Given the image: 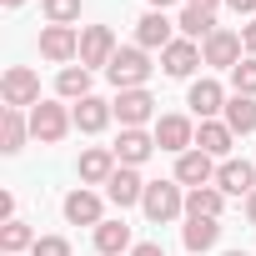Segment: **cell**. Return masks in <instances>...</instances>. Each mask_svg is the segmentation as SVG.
Listing matches in <instances>:
<instances>
[{
	"label": "cell",
	"instance_id": "obj_38",
	"mask_svg": "<svg viewBox=\"0 0 256 256\" xmlns=\"http://www.w3.org/2000/svg\"><path fill=\"white\" fill-rule=\"evenodd\" d=\"M166 6H176V0H151V10H166Z\"/></svg>",
	"mask_w": 256,
	"mask_h": 256
},
{
	"label": "cell",
	"instance_id": "obj_37",
	"mask_svg": "<svg viewBox=\"0 0 256 256\" xmlns=\"http://www.w3.org/2000/svg\"><path fill=\"white\" fill-rule=\"evenodd\" d=\"M246 221H251V226H256V191H251V196H246Z\"/></svg>",
	"mask_w": 256,
	"mask_h": 256
},
{
	"label": "cell",
	"instance_id": "obj_30",
	"mask_svg": "<svg viewBox=\"0 0 256 256\" xmlns=\"http://www.w3.org/2000/svg\"><path fill=\"white\" fill-rule=\"evenodd\" d=\"M231 96H251V100H256V60H251V56L231 70Z\"/></svg>",
	"mask_w": 256,
	"mask_h": 256
},
{
	"label": "cell",
	"instance_id": "obj_21",
	"mask_svg": "<svg viewBox=\"0 0 256 256\" xmlns=\"http://www.w3.org/2000/svg\"><path fill=\"white\" fill-rule=\"evenodd\" d=\"M26 141H30V116L16 110V106H6V110H0V151H6V156H20Z\"/></svg>",
	"mask_w": 256,
	"mask_h": 256
},
{
	"label": "cell",
	"instance_id": "obj_12",
	"mask_svg": "<svg viewBox=\"0 0 256 256\" xmlns=\"http://www.w3.org/2000/svg\"><path fill=\"white\" fill-rule=\"evenodd\" d=\"M216 156H206V151H186V156H176V181L186 186V191H201V186H216Z\"/></svg>",
	"mask_w": 256,
	"mask_h": 256
},
{
	"label": "cell",
	"instance_id": "obj_4",
	"mask_svg": "<svg viewBox=\"0 0 256 256\" xmlns=\"http://www.w3.org/2000/svg\"><path fill=\"white\" fill-rule=\"evenodd\" d=\"M0 100L16 106V110H36L40 106V76L30 66H10L6 76H0Z\"/></svg>",
	"mask_w": 256,
	"mask_h": 256
},
{
	"label": "cell",
	"instance_id": "obj_23",
	"mask_svg": "<svg viewBox=\"0 0 256 256\" xmlns=\"http://www.w3.org/2000/svg\"><path fill=\"white\" fill-rule=\"evenodd\" d=\"M131 226H126V221H100L96 226V251L100 256H131Z\"/></svg>",
	"mask_w": 256,
	"mask_h": 256
},
{
	"label": "cell",
	"instance_id": "obj_24",
	"mask_svg": "<svg viewBox=\"0 0 256 256\" xmlns=\"http://www.w3.org/2000/svg\"><path fill=\"white\" fill-rule=\"evenodd\" d=\"M176 30H181L186 40H196V46H206V40H211V36L221 30V26H216V16H211V10H196V6H186V10L176 16Z\"/></svg>",
	"mask_w": 256,
	"mask_h": 256
},
{
	"label": "cell",
	"instance_id": "obj_20",
	"mask_svg": "<svg viewBox=\"0 0 256 256\" xmlns=\"http://www.w3.org/2000/svg\"><path fill=\"white\" fill-rule=\"evenodd\" d=\"M181 241H186V256H206V251H216V241H221V221H211V216H186Z\"/></svg>",
	"mask_w": 256,
	"mask_h": 256
},
{
	"label": "cell",
	"instance_id": "obj_5",
	"mask_svg": "<svg viewBox=\"0 0 256 256\" xmlns=\"http://www.w3.org/2000/svg\"><path fill=\"white\" fill-rule=\"evenodd\" d=\"M241 50H246V46H241V30H226V26H221V30L201 46V66H211V70H226V76H231V70L246 60Z\"/></svg>",
	"mask_w": 256,
	"mask_h": 256
},
{
	"label": "cell",
	"instance_id": "obj_14",
	"mask_svg": "<svg viewBox=\"0 0 256 256\" xmlns=\"http://www.w3.org/2000/svg\"><path fill=\"white\" fill-rule=\"evenodd\" d=\"M146 186H151V181H141L136 166H116V176L106 181V196L126 211V206H141V201H146Z\"/></svg>",
	"mask_w": 256,
	"mask_h": 256
},
{
	"label": "cell",
	"instance_id": "obj_28",
	"mask_svg": "<svg viewBox=\"0 0 256 256\" xmlns=\"http://www.w3.org/2000/svg\"><path fill=\"white\" fill-rule=\"evenodd\" d=\"M40 236L26 226V221H6V226H0V251H6V256H20V251H30Z\"/></svg>",
	"mask_w": 256,
	"mask_h": 256
},
{
	"label": "cell",
	"instance_id": "obj_36",
	"mask_svg": "<svg viewBox=\"0 0 256 256\" xmlns=\"http://www.w3.org/2000/svg\"><path fill=\"white\" fill-rule=\"evenodd\" d=\"M186 6H196V10H211V16H216V6H226V0H186Z\"/></svg>",
	"mask_w": 256,
	"mask_h": 256
},
{
	"label": "cell",
	"instance_id": "obj_34",
	"mask_svg": "<svg viewBox=\"0 0 256 256\" xmlns=\"http://www.w3.org/2000/svg\"><path fill=\"white\" fill-rule=\"evenodd\" d=\"M131 256H166V251H161L156 241H136V246H131Z\"/></svg>",
	"mask_w": 256,
	"mask_h": 256
},
{
	"label": "cell",
	"instance_id": "obj_9",
	"mask_svg": "<svg viewBox=\"0 0 256 256\" xmlns=\"http://www.w3.org/2000/svg\"><path fill=\"white\" fill-rule=\"evenodd\" d=\"M116 36H110V26H86L80 30V66L86 70H106L110 60H116Z\"/></svg>",
	"mask_w": 256,
	"mask_h": 256
},
{
	"label": "cell",
	"instance_id": "obj_26",
	"mask_svg": "<svg viewBox=\"0 0 256 256\" xmlns=\"http://www.w3.org/2000/svg\"><path fill=\"white\" fill-rule=\"evenodd\" d=\"M221 120L231 126L236 136H251V131H256V100H251V96H231V100H226V116H221Z\"/></svg>",
	"mask_w": 256,
	"mask_h": 256
},
{
	"label": "cell",
	"instance_id": "obj_35",
	"mask_svg": "<svg viewBox=\"0 0 256 256\" xmlns=\"http://www.w3.org/2000/svg\"><path fill=\"white\" fill-rule=\"evenodd\" d=\"M226 6H231L236 16H256V0H226Z\"/></svg>",
	"mask_w": 256,
	"mask_h": 256
},
{
	"label": "cell",
	"instance_id": "obj_8",
	"mask_svg": "<svg viewBox=\"0 0 256 256\" xmlns=\"http://www.w3.org/2000/svg\"><path fill=\"white\" fill-rule=\"evenodd\" d=\"M226 100H231L226 86L211 80V76H206V80H191V90H186V106H191L196 120H221V116H226Z\"/></svg>",
	"mask_w": 256,
	"mask_h": 256
},
{
	"label": "cell",
	"instance_id": "obj_7",
	"mask_svg": "<svg viewBox=\"0 0 256 256\" xmlns=\"http://www.w3.org/2000/svg\"><path fill=\"white\" fill-rule=\"evenodd\" d=\"M40 56L66 70L70 60H80V30L76 26H46L40 30Z\"/></svg>",
	"mask_w": 256,
	"mask_h": 256
},
{
	"label": "cell",
	"instance_id": "obj_31",
	"mask_svg": "<svg viewBox=\"0 0 256 256\" xmlns=\"http://www.w3.org/2000/svg\"><path fill=\"white\" fill-rule=\"evenodd\" d=\"M30 256H70V241H66V236H40V241L30 246Z\"/></svg>",
	"mask_w": 256,
	"mask_h": 256
},
{
	"label": "cell",
	"instance_id": "obj_2",
	"mask_svg": "<svg viewBox=\"0 0 256 256\" xmlns=\"http://www.w3.org/2000/svg\"><path fill=\"white\" fill-rule=\"evenodd\" d=\"M151 70H156V66H151V50H141V46H120L116 60L106 66V76H110L116 90H146Z\"/></svg>",
	"mask_w": 256,
	"mask_h": 256
},
{
	"label": "cell",
	"instance_id": "obj_1",
	"mask_svg": "<svg viewBox=\"0 0 256 256\" xmlns=\"http://www.w3.org/2000/svg\"><path fill=\"white\" fill-rule=\"evenodd\" d=\"M141 211H146L151 226H171V221H181V216H186V186H181V181H151Z\"/></svg>",
	"mask_w": 256,
	"mask_h": 256
},
{
	"label": "cell",
	"instance_id": "obj_27",
	"mask_svg": "<svg viewBox=\"0 0 256 256\" xmlns=\"http://www.w3.org/2000/svg\"><path fill=\"white\" fill-rule=\"evenodd\" d=\"M221 211H226V196H221L216 186L186 191V216H211V221H221Z\"/></svg>",
	"mask_w": 256,
	"mask_h": 256
},
{
	"label": "cell",
	"instance_id": "obj_19",
	"mask_svg": "<svg viewBox=\"0 0 256 256\" xmlns=\"http://www.w3.org/2000/svg\"><path fill=\"white\" fill-rule=\"evenodd\" d=\"M216 191L221 196H251L256 191V166L251 161H221V171H216Z\"/></svg>",
	"mask_w": 256,
	"mask_h": 256
},
{
	"label": "cell",
	"instance_id": "obj_6",
	"mask_svg": "<svg viewBox=\"0 0 256 256\" xmlns=\"http://www.w3.org/2000/svg\"><path fill=\"white\" fill-rule=\"evenodd\" d=\"M116 120L120 131H146V120L156 116V96L151 90H116Z\"/></svg>",
	"mask_w": 256,
	"mask_h": 256
},
{
	"label": "cell",
	"instance_id": "obj_40",
	"mask_svg": "<svg viewBox=\"0 0 256 256\" xmlns=\"http://www.w3.org/2000/svg\"><path fill=\"white\" fill-rule=\"evenodd\" d=\"M226 256H251V251H226Z\"/></svg>",
	"mask_w": 256,
	"mask_h": 256
},
{
	"label": "cell",
	"instance_id": "obj_18",
	"mask_svg": "<svg viewBox=\"0 0 256 256\" xmlns=\"http://www.w3.org/2000/svg\"><path fill=\"white\" fill-rule=\"evenodd\" d=\"M116 166H120V161H116L110 146H90V151H80V166H76V171H80V186H106V181L116 176Z\"/></svg>",
	"mask_w": 256,
	"mask_h": 256
},
{
	"label": "cell",
	"instance_id": "obj_32",
	"mask_svg": "<svg viewBox=\"0 0 256 256\" xmlns=\"http://www.w3.org/2000/svg\"><path fill=\"white\" fill-rule=\"evenodd\" d=\"M241 46H246V56L256 60V20H251V26H241Z\"/></svg>",
	"mask_w": 256,
	"mask_h": 256
},
{
	"label": "cell",
	"instance_id": "obj_17",
	"mask_svg": "<svg viewBox=\"0 0 256 256\" xmlns=\"http://www.w3.org/2000/svg\"><path fill=\"white\" fill-rule=\"evenodd\" d=\"M196 66H201V46H196V40H186V36H176V40L161 50V70H166L171 80H186Z\"/></svg>",
	"mask_w": 256,
	"mask_h": 256
},
{
	"label": "cell",
	"instance_id": "obj_39",
	"mask_svg": "<svg viewBox=\"0 0 256 256\" xmlns=\"http://www.w3.org/2000/svg\"><path fill=\"white\" fill-rule=\"evenodd\" d=\"M0 6H6V10H16V6H26V0H0Z\"/></svg>",
	"mask_w": 256,
	"mask_h": 256
},
{
	"label": "cell",
	"instance_id": "obj_22",
	"mask_svg": "<svg viewBox=\"0 0 256 256\" xmlns=\"http://www.w3.org/2000/svg\"><path fill=\"white\" fill-rule=\"evenodd\" d=\"M231 141H236V131L226 120H201L196 126V151H206L216 161H231Z\"/></svg>",
	"mask_w": 256,
	"mask_h": 256
},
{
	"label": "cell",
	"instance_id": "obj_10",
	"mask_svg": "<svg viewBox=\"0 0 256 256\" xmlns=\"http://www.w3.org/2000/svg\"><path fill=\"white\" fill-rule=\"evenodd\" d=\"M60 211H66L70 226H90V231L106 221V201H100V191H90V186H76V191L60 201Z\"/></svg>",
	"mask_w": 256,
	"mask_h": 256
},
{
	"label": "cell",
	"instance_id": "obj_33",
	"mask_svg": "<svg viewBox=\"0 0 256 256\" xmlns=\"http://www.w3.org/2000/svg\"><path fill=\"white\" fill-rule=\"evenodd\" d=\"M0 221H16V196L0 191Z\"/></svg>",
	"mask_w": 256,
	"mask_h": 256
},
{
	"label": "cell",
	"instance_id": "obj_3",
	"mask_svg": "<svg viewBox=\"0 0 256 256\" xmlns=\"http://www.w3.org/2000/svg\"><path fill=\"white\" fill-rule=\"evenodd\" d=\"M70 131H76V120H70V110H66L60 100H40V106L30 110V136H36L40 146H60Z\"/></svg>",
	"mask_w": 256,
	"mask_h": 256
},
{
	"label": "cell",
	"instance_id": "obj_29",
	"mask_svg": "<svg viewBox=\"0 0 256 256\" xmlns=\"http://www.w3.org/2000/svg\"><path fill=\"white\" fill-rule=\"evenodd\" d=\"M40 10L50 26H76L80 20V0H40Z\"/></svg>",
	"mask_w": 256,
	"mask_h": 256
},
{
	"label": "cell",
	"instance_id": "obj_15",
	"mask_svg": "<svg viewBox=\"0 0 256 256\" xmlns=\"http://www.w3.org/2000/svg\"><path fill=\"white\" fill-rule=\"evenodd\" d=\"M110 151H116V161H120V166H136V171H141L161 146H156V131H120V141H116Z\"/></svg>",
	"mask_w": 256,
	"mask_h": 256
},
{
	"label": "cell",
	"instance_id": "obj_25",
	"mask_svg": "<svg viewBox=\"0 0 256 256\" xmlns=\"http://www.w3.org/2000/svg\"><path fill=\"white\" fill-rule=\"evenodd\" d=\"M90 76H96V70H86V66H66V70L56 76V96H60V100H86V96H90Z\"/></svg>",
	"mask_w": 256,
	"mask_h": 256
},
{
	"label": "cell",
	"instance_id": "obj_13",
	"mask_svg": "<svg viewBox=\"0 0 256 256\" xmlns=\"http://www.w3.org/2000/svg\"><path fill=\"white\" fill-rule=\"evenodd\" d=\"M70 120H76V131H80V136H100L106 126L116 120V106L100 100V96H86V100L70 106Z\"/></svg>",
	"mask_w": 256,
	"mask_h": 256
},
{
	"label": "cell",
	"instance_id": "obj_16",
	"mask_svg": "<svg viewBox=\"0 0 256 256\" xmlns=\"http://www.w3.org/2000/svg\"><path fill=\"white\" fill-rule=\"evenodd\" d=\"M176 40V20H166V10H146L136 20V46L141 50H166Z\"/></svg>",
	"mask_w": 256,
	"mask_h": 256
},
{
	"label": "cell",
	"instance_id": "obj_11",
	"mask_svg": "<svg viewBox=\"0 0 256 256\" xmlns=\"http://www.w3.org/2000/svg\"><path fill=\"white\" fill-rule=\"evenodd\" d=\"M156 146L171 151V156L196 151V126H191V116H161V120H156Z\"/></svg>",
	"mask_w": 256,
	"mask_h": 256
}]
</instances>
